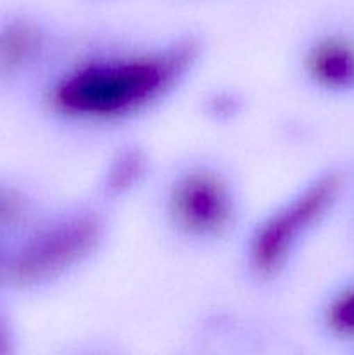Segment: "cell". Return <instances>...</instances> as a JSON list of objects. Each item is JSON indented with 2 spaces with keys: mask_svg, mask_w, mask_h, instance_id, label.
Here are the masks:
<instances>
[{
  "mask_svg": "<svg viewBox=\"0 0 354 355\" xmlns=\"http://www.w3.org/2000/svg\"><path fill=\"white\" fill-rule=\"evenodd\" d=\"M326 324L335 335L354 338V286L333 298L326 309Z\"/></svg>",
  "mask_w": 354,
  "mask_h": 355,
  "instance_id": "obj_7",
  "label": "cell"
},
{
  "mask_svg": "<svg viewBox=\"0 0 354 355\" xmlns=\"http://www.w3.org/2000/svg\"><path fill=\"white\" fill-rule=\"evenodd\" d=\"M305 69L318 85L332 90L354 87V45L344 38H325L309 51Z\"/></svg>",
  "mask_w": 354,
  "mask_h": 355,
  "instance_id": "obj_6",
  "label": "cell"
},
{
  "mask_svg": "<svg viewBox=\"0 0 354 355\" xmlns=\"http://www.w3.org/2000/svg\"><path fill=\"white\" fill-rule=\"evenodd\" d=\"M342 189L337 173H326L302 193L292 198L285 207L274 210L257 227L248 246V262L260 277H271L287 266L292 252L335 205Z\"/></svg>",
  "mask_w": 354,
  "mask_h": 355,
  "instance_id": "obj_3",
  "label": "cell"
},
{
  "mask_svg": "<svg viewBox=\"0 0 354 355\" xmlns=\"http://www.w3.org/2000/svg\"><path fill=\"white\" fill-rule=\"evenodd\" d=\"M169 210L174 224L184 234L215 238L231 225L235 201L221 175L207 168H193L172 184Z\"/></svg>",
  "mask_w": 354,
  "mask_h": 355,
  "instance_id": "obj_4",
  "label": "cell"
},
{
  "mask_svg": "<svg viewBox=\"0 0 354 355\" xmlns=\"http://www.w3.org/2000/svg\"><path fill=\"white\" fill-rule=\"evenodd\" d=\"M14 350V333L9 318L0 309V355H10Z\"/></svg>",
  "mask_w": 354,
  "mask_h": 355,
  "instance_id": "obj_9",
  "label": "cell"
},
{
  "mask_svg": "<svg viewBox=\"0 0 354 355\" xmlns=\"http://www.w3.org/2000/svg\"><path fill=\"white\" fill-rule=\"evenodd\" d=\"M196 51L179 42L144 54L97 58L71 68L49 92L52 110L75 120H115L165 96L189 69Z\"/></svg>",
  "mask_w": 354,
  "mask_h": 355,
  "instance_id": "obj_1",
  "label": "cell"
},
{
  "mask_svg": "<svg viewBox=\"0 0 354 355\" xmlns=\"http://www.w3.org/2000/svg\"><path fill=\"white\" fill-rule=\"evenodd\" d=\"M101 238V225L90 215L59 220L31 234L16 252L0 260V281L31 288L54 279L82 262Z\"/></svg>",
  "mask_w": 354,
  "mask_h": 355,
  "instance_id": "obj_2",
  "label": "cell"
},
{
  "mask_svg": "<svg viewBox=\"0 0 354 355\" xmlns=\"http://www.w3.org/2000/svg\"><path fill=\"white\" fill-rule=\"evenodd\" d=\"M44 31L23 17L0 24V82L17 78L31 68L44 52Z\"/></svg>",
  "mask_w": 354,
  "mask_h": 355,
  "instance_id": "obj_5",
  "label": "cell"
},
{
  "mask_svg": "<svg viewBox=\"0 0 354 355\" xmlns=\"http://www.w3.org/2000/svg\"><path fill=\"white\" fill-rule=\"evenodd\" d=\"M28 210L30 208L23 194L0 184V231L23 224Z\"/></svg>",
  "mask_w": 354,
  "mask_h": 355,
  "instance_id": "obj_8",
  "label": "cell"
}]
</instances>
